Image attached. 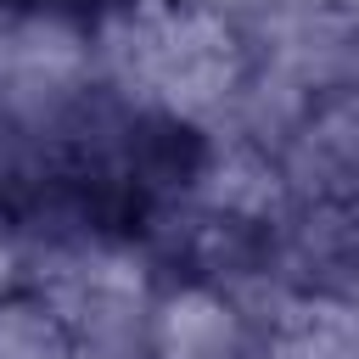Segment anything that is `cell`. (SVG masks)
Wrapping results in <instances>:
<instances>
[{"mask_svg":"<svg viewBox=\"0 0 359 359\" xmlns=\"http://www.w3.org/2000/svg\"><path fill=\"white\" fill-rule=\"evenodd\" d=\"M286 359H359V309L353 303H309L280 320Z\"/></svg>","mask_w":359,"mask_h":359,"instance_id":"cell-1","label":"cell"},{"mask_svg":"<svg viewBox=\"0 0 359 359\" xmlns=\"http://www.w3.org/2000/svg\"><path fill=\"white\" fill-rule=\"evenodd\" d=\"M230 337H236V320H230V309H224L219 297H208V292L174 297L168 314H163V353H168V359H224Z\"/></svg>","mask_w":359,"mask_h":359,"instance_id":"cell-2","label":"cell"}]
</instances>
